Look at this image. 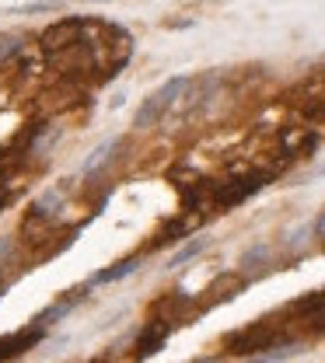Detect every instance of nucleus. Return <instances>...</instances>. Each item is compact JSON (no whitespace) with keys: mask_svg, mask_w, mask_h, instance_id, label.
<instances>
[{"mask_svg":"<svg viewBox=\"0 0 325 363\" xmlns=\"http://www.w3.org/2000/svg\"><path fill=\"white\" fill-rule=\"evenodd\" d=\"M186 84H189V77H172V81H165L161 88L154 91L143 105H140V112H137V119H133V126L137 130H147V126H154L172 105H175V98L186 91Z\"/></svg>","mask_w":325,"mask_h":363,"instance_id":"nucleus-1","label":"nucleus"},{"mask_svg":"<svg viewBox=\"0 0 325 363\" xmlns=\"http://www.w3.org/2000/svg\"><path fill=\"white\" fill-rule=\"evenodd\" d=\"M172 335V321H150L143 332H140L137 339V357L143 360V357H150V353H158L161 350V342Z\"/></svg>","mask_w":325,"mask_h":363,"instance_id":"nucleus-4","label":"nucleus"},{"mask_svg":"<svg viewBox=\"0 0 325 363\" xmlns=\"http://www.w3.org/2000/svg\"><path fill=\"white\" fill-rule=\"evenodd\" d=\"M21 49V39L18 35H0V60H7L11 52H18Z\"/></svg>","mask_w":325,"mask_h":363,"instance_id":"nucleus-8","label":"nucleus"},{"mask_svg":"<svg viewBox=\"0 0 325 363\" xmlns=\"http://www.w3.org/2000/svg\"><path fill=\"white\" fill-rule=\"evenodd\" d=\"M273 342H277V332L266 321H255V325L228 335V353H234V357H259V353H270Z\"/></svg>","mask_w":325,"mask_h":363,"instance_id":"nucleus-2","label":"nucleus"},{"mask_svg":"<svg viewBox=\"0 0 325 363\" xmlns=\"http://www.w3.org/2000/svg\"><path fill=\"white\" fill-rule=\"evenodd\" d=\"M315 175H325V164H322V168H319V172H315Z\"/></svg>","mask_w":325,"mask_h":363,"instance_id":"nucleus-10","label":"nucleus"},{"mask_svg":"<svg viewBox=\"0 0 325 363\" xmlns=\"http://www.w3.org/2000/svg\"><path fill=\"white\" fill-rule=\"evenodd\" d=\"M203 248H206V238H199V241H192V245H186V248H182V252H179V255L172 259V266H179V262H186V259H192V255H196V252H203Z\"/></svg>","mask_w":325,"mask_h":363,"instance_id":"nucleus-7","label":"nucleus"},{"mask_svg":"<svg viewBox=\"0 0 325 363\" xmlns=\"http://www.w3.org/2000/svg\"><path fill=\"white\" fill-rule=\"evenodd\" d=\"M312 227H315V234H319V238H325V210H322V217H319Z\"/></svg>","mask_w":325,"mask_h":363,"instance_id":"nucleus-9","label":"nucleus"},{"mask_svg":"<svg viewBox=\"0 0 325 363\" xmlns=\"http://www.w3.org/2000/svg\"><path fill=\"white\" fill-rule=\"evenodd\" d=\"M140 269V259H126V262H119V266H112V269H101L92 276V283H112V279H123V276H130V272Z\"/></svg>","mask_w":325,"mask_h":363,"instance_id":"nucleus-6","label":"nucleus"},{"mask_svg":"<svg viewBox=\"0 0 325 363\" xmlns=\"http://www.w3.org/2000/svg\"><path fill=\"white\" fill-rule=\"evenodd\" d=\"M94 363H101V360H94Z\"/></svg>","mask_w":325,"mask_h":363,"instance_id":"nucleus-11","label":"nucleus"},{"mask_svg":"<svg viewBox=\"0 0 325 363\" xmlns=\"http://www.w3.org/2000/svg\"><path fill=\"white\" fill-rule=\"evenodd\" d=\"M43 335H46V325H35V321H32V328L25 325V328H18V332H11V335H0V363L21 357V353L32 350Z\"/></svg>","mask_w":325,"mask_h":363,"instance_id":"nucleus-3","label":"nucleus"},{"mask_svg":"<svg viewBox=\"0 0 325 363\" xmlns=\"http://www.w3.org/2000/svg\"><path fill=\"white\" fill-rule=\"evenodd\" d=\"M116 147H119V140H105V143H98V147L92 150V157L84 161V175L98 172V168H101V164H105V161L116 154Z\"/></svg>","mask_w":325,"mask_h":363,"instance_id":"nucleus-5","label":"nucleus"}]
</instances>
